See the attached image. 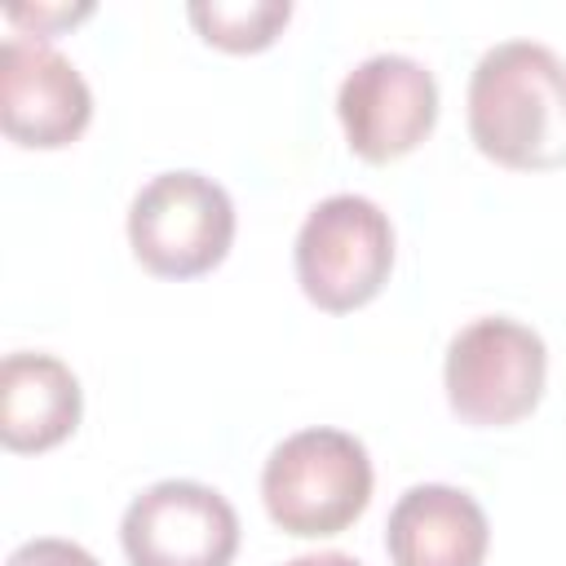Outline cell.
I'll list each match as a JSON object with an SVG mask.
<instances>
[{
    "label": "cell",
    "instance_id": "6da1fadb",
    "mask_svg": "<svg viewBox=\"0 0 566 566\" xmlns=\"http://www.w3.org/2000/svg\"><path fill=\"white\" fill-rule=\"evenodd\" d=\"M469 137L500 168H566V62L539 40L491 44L469 75Z\"/></svg>",
    "mask_w": 566,
    "mask_h": 566
},
{
    "label": "cell",
    "instance_id": "7a4b0ae2",
    "mask_svg": "<svg viewBox=\"0 0 566 566\" xmlns=\"http://www.w3.org/2000/svg\"><path fill=\"white\" fill-rule=\"evenodd\" d=\"M371 455L345 429H301L283 438L261 469V500L279 531L327 539L354 526L371 500Z\"/></svg>",
    "mask_w": 566,
    "mask_h": 566
},
{
    "label": "cell",
    "instance_id": "3957f363",
    "mask_svg": "<svg viewBox=\"0 0 566 566\" xmlns=\"http://www.w3.org/2000/svg\"><path fill=\"white\" fill-rule=\"evenodd\" d=\"M292 265L301 292L327 314H349L376 301L394 270L389 212L367 195L318 199L296 230Z\"/></svg>",
    "mask_w": 566,
    "mask_h": 566
},
{
    "label": "cell",
    "instance_id": "277c9868",
    "mask_svg": "<svg viewBox=\"0 0 566 566\" xmlns=\"http://www.w3.org/2000/svg\"><path fill=\"white\" fill-rule=\"evenodd\" d=\"M544 336L517 318L486 314L460 327L447 345L442 385L451 411L473 429H504L531 416L544 398Z\"/></svg>",
    "mask_w": 566,
    "mask_h": 566
},
{
    "label": "cell",
    "instance_id": "5b68a950",
    "mask_svg": "<svg viewBox=\"0 0 566 566\" xmlns=\"http://www.w3.org/2000/svg\"><path fill=\"white\" fill-rule=\"evenodd\" d=\"M234 243V203L221 181L177 168L150 177L128 203V248L159 279H199Z\"/></svg>",
    "mask_w": 566,
    "mask_h": 566
},
{
    "label": "cell",
    "instance_id": "8992f818",
    "mask_svg": "<svg viewBox=\"0 0 566 566\" xmlns=\"http://www.w3.org/2000/svg\"><path fill=\"white\" fill-rule=\"evenodd\" d=\"M119 544L128 566H230L239 553V513L203 482L164 478L128 500Z\"/></svg>",
    "mask_w": 566,
    "mask_h": 566
},
{
    "label": "cell",
    "instance_id": "52a82bcc",
    "mask_svg": "<svg viewBox=\"0 0 566 566\" xmlns=\"http://www.w3.org/2000/svg\"><path fill=\"white\" fill-rule=\"evenodd\" d=\"M336 115L358 159H402L438 124V80L407 53H371L340 80Z\"/></svg>",
    "mask_w": 566,
    "mask_h": 566
},
{
    "label": "cell",
    "instance_id": "ba28073f",
    "mask_svg": "<svg viewBox=\"0 0 566 566\" xmlns=\"http://www.w3.org/2000/svg\"><path fill=\"white\" fill-rule=\"evenodd\" d=\"M93 119V93L71 57L49 40L9 35L0 49V124L31 150L71 146Z\"/></svg>",
    "mask_w": 566,
    "mask_h": 566
},
{
    "label": "cell",
    "instance_id": "9c48e42d",
    "mask_svg": "<svg viewBox=\"0 0 566 566\" xmlns=\"http://www.w3.org/2000/svg\"><path fill=\"white\" fill-rule=\"evenodd\" d=\"M385 548L394 566H482L491 548V522L469 491L420 482L389 509Z\"/></svg>",
    "mask_w": 566,
    "mask_h": 566
},
{
    "label": "cell",
    "instance_id": "30bf717a",
    "mask_svg": "<svg viewBox=\"0 0 566 566\" xmlns=\"http://www.w3.org/2000/svg\"><path fill=\"white\" fill-rule=\"evenodd\" d=\"M84 394L75 371L53 354H4L0 363V442L18 455L49 451L75 433Z\"/></svg>",
    "mask_w": 566,
    "mask_h": 566
},
{
    "label": "cell",
    "instance_id": "8fae6325",
    "mask_svg": "<svg viewBox=\"0 0 566 566\" xmlns=\"http://www.w3.org/2000/svg\"><path fill=\"white\" fill-rule=\"evenodd\" d=\"M199 35L226 53H256L279 40L292 18L287 0H199L186 9Z\"/></svg>",
    "mask_w": 566,
    "mask_h": 566
},
{
    "label": "cell",
    "instance_id": "7c38bea8",
    "mask_svg": "<svg viewBox=\"0 0 566 566\" xmlns=\"http://www.w3.org/2000/svg\"><path fill=\"white\" fill-rule=\"evenodd\" d=\"M4 566H102L84 544L75 539H57V535H40V539H27L9 553Z\"/></svg>",
    "mask_w": 566,
    "mask_h": 566
},
{
    "label": "cell",
    "instance_id": "4fadbf2b",
    "mask_svg": "<svg viewBox=\"0 0 566 566\" xmlns=\"http://www.w3.org/2000/svg\"><path fill=\"white\" fill-rule=\"evenodd\" d=\"M93 13V4H80V9H71V4H57V9H22V4H9L4 9V18L13 22V27H31L35 31V40L44 35V31H53V27H66V22H75V18H88ZM31 31H22V35H31Z\"/></svg>",
    "mask_w": 566,
    "mask_h": 566
},
{
    "label": "cell",
    "instance_id": "5bb4252c",
    "mask_svg": "<svg viewBox=\"0 0 566 566\" xmlns=\"http://www.w3.org/2000/svg\"><path fill=\"white\" fill-rule=\"evenodd\" d=\"M283 566H363V562L349 557V553L327 548V553H301V557H292V562H283Z\"/></svg>",
    "mask_w": 566,
    "mask_h": 566
}]
</instances>
